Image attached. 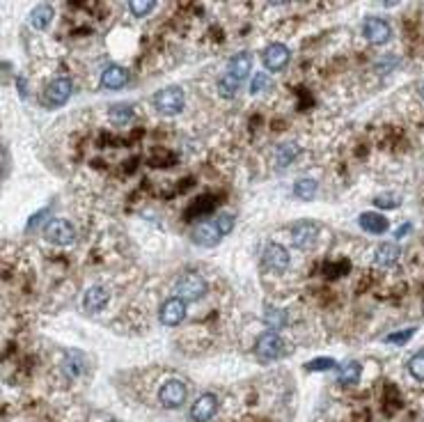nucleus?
I'll use <instances>...</instances> for the list:
<instances>
[{"mask_svg":"<svg viewBox=\"0 0 424 422\" xmlns=\"http://www.w3.org/2000/svg\"><path fill=\"white\" fill-rule=\"evenodd\" d=\"M184 102H186V97L179 85H168V88H163L154 95L156 111L163 113V115H177V113H182Z\"/></svg>","mask_w":424,"mask_h":422,"instance_id":"nucleus-1","label":"nucleus"},{"mask_svg":"<svg viewBox=\"0 0 424 422\" xmlns=\"http://www.w3.org/2000/svg\"><path fill=\"white\" fill-rule=\"evenodd\" d=\"M175 291H177V296L184 298L186 303H193V301H200V298L206 294V282H204L202 276L195 274V271H189V274H184L177 280Z\"/></svg>","mask_w":424,"mask_h":422,"instance_id":"nucleus-2","label":"nucleus"},{"mask_svg":"<svg viewBox=\"0 0 424 422\" xmlns=\"http://www.w3.org/2000/svg\"><path fill=\"white\" fill-rule=\"evenodd\" d=\"M255 349H257V356H260L262 361H276V358H282V356L287 354L285 340L273 331L262 333L260 338H257Z\"/></svg>","mask_w":424,"mask_h":422,"instance_id":"nucleus-3","label":"nucleus"},{"mask_svg":"<svg viewBox=\"0 0 424 422\" xmlns=\"http://www.w3.org/2000/svg\"><path fill=\"white\" fill-rule=\"evenodd\" d=\"M186 397H189V388L179 378H168L159 390V402L165 409H179L186 402Z\"/></svg>","mask_w":424,"mask_h":422,"instance_id":"nucleus-4","label":"nucleus"},{"mask_svg":"<svg viewBox=\"0 0 424 422\" xmlns=\"http://www.w3.org/2000/svg\"><path fill=\"white\" fill-rule=\"evenodd\" d=\"M44 237L55 246H71L76 241V227L67 218H53L44 227Z\"/></svg>","mask_w":424,"mask_h":422,"instance_id":"nucleus-5","label":"nucleus"},{"mask_svg":"<svg viewBox=\"0 0 424 422\" xmlns=\"http://www.w3.org/2000/svg\"><path fill=\"white\" fill-rule=\"evenodd\" d=\"M159 319L163 326H179L186 319V301L179 296H170L168 301H163L161 305Z\"/></svg>","mask_w":424,"mask_h":422,"instance_id":"nucleus-6","label":"nucleus"},{"mask_svg":"<svg viewBox=\"0 0 424 422\" xmlns=\"http://www.w3.org/2000/svg\"><path fill=\"white\" fill-rule=\"evenodd\" d=\"M319 237V225L312 223V220H300L298 225H293L291 230V239H293V246L300 248V250H310L314 248Z\"/></svg>","mask_w":424,"mask_h":422,"instance_id":"nucleus-7","label":"nucleus"},{"mask_svg":"<svg viewBox=\"0 0 424 422\" xmlns=\"http://www.w3.org/2000/svg\"><path fill=\"white\" fill-rule=\"evenodd\" d=\"M215 411H218V397L211 392H204L195 399V404L191 406V420L193 422H209Z\"/></svg>","mask_w":424,"mask_h":422,"instance_id":"nucleus-8","label":"nucleus"},{"mask_svg":"<svg viewBox=\"0 0 424 422\" xmlns=\"http://www.w3.org/2000/svg\"><path fill=\"white\" fill-rule=\"evenodd\" d=\"M363 35L367 37V41H372V44H385V41L390 39V35H392V28L385 19L369 17L363 26Z\"/></svg>","mask_w":424,"mask_h":422,"instance_id":"nucleus-9","label":"nucleus"},{"mask_svg":"<svg viewBox=\"0 0 424 422\" xmlns=\"http://www.w3.org/2000/svg\"><path fill=\"white\" fill-rule=\"evenodd\" d=\"M71 92H74V88H71V81L69 78H53L51 83L46 85L44 90V97H46V104L48 106H62L69 102Z\"/></svg>","mask_w":424,"mask_h":422,"instance_id":"nucleus-10","label":"nucleus"},{"mask_svg":"<svg viewBox=\"0 0 424 422\" xmlns=\"http://www.w3.org/2000/svg\"><path fill=\"white\" fill-rule=\"evenodd\" d=\"M291 257H289V250L285 246H280V243H269L264 250V264L273 271H285L289 267Z\"/></svg>","mask_w":424,"mask_h":422,"instance_id":"nucleus-11","label":"nucleus"},{"mask_svg":"<svg viewBox=\"0 0 424 422\" xmlns=\"http://www.w3.org/2000/svg\"><path fill=\"white\" fill-rule=\"evenodd\" d=\"M289 58H291L289 48H287L285 44H280V41L271 44V46L264 51V64H266V69H271V71L285 69L287 62H289Z\"/></svg>","mask_w":424,"mask_h":422,"instance_id":"nucleus-12","label":"nucleus"},{"mask_svg":"<svg viewBox=\"0 0 424 422\" xmlns=\"http://www.w3.org/2000/svg\"><path fill=\"white\" fill-rule=\"evenodd\" d=\"M110 301V294H108V289L102 287V285H95V287H90L85 291L83 296V307L88 312H102L104 307Z\"/></svg>","mask_w":424,"mask_h":422,"instance_id":"nucleus-13","label":"nucleus"},{"mask_svg":"<svg viewBox=\"0 0 424 422\" xmlns=\"http://www.w3.org/2000/svg\"><path fill=\"white\" fill-rule=\"evenodd\" d=\"M128 83V71L119 64H108L102 74V85L108 90H122Z\"/></svg>","mask_w":424,"mask_h":422,"instance_id":"nucleus-14","label":"nucleus"},{"mask_svg":"<svg viewBox=\"0 0 424 422\" xmlns=\"http://www.w3.org/2000/svg\"><path fill=\"white\" fill-rule=\"evenodd\" d=\"M397 260H399V246H397V243H392V241L380 243V246L374 250V264L380 267V269L392 267Z\"/></svg>","mask_w":424,"mask_h":422,"instance_id":"nucleus-15","label":"nucleus"},{"mask_svg":"<svg viewBox=\"0 0 424 422\" xmlns=\"http://www.w3.org/2000/svg\"><path fill=\"white\" fill-rule=\"evenodd\" d=\"M358 223H360L363 230L369 232V234H383V232H387V227H390V220H387L385 216H380V213H374V211L360 213Z\"/></svg>","mask_w":424,"mask_h":422,"instance_id":"nucleus-16","label":"nucleus"},{"mask_svg":"<svg viewBox=\"0 0 424 422\" xmlns=\"http://www.w3.org/2000/svg\"><path fill=\"white\" fill-rule=\"evenodd\" d=\"M191 237L195 243H200V246H215L220 239V232L215 230V225L213 223H197L195 227H193V232H191Z\"/></svg>","mask_w":424,"mask_h":422,"instance_id":"nucleus-17","label":"nucleus"},{"mask_svg":"<svg viewBox=\"0 0 424 422\" xmlns=\"http://www.w3.org/2000/svg\"><path fill=\"white\" fill-rule=\"evenodd\" d=\"M250 69H253V55H250L248 51L236 53L234 58L229 60V64H227V71L232 76L239 78V81H243V78L250 74Z\"/></svg>","mask_w":424,"mask_h":422,"instance_id":"nucleus-18","label":"nucleus"},{"mask_svg":"<svg viewBox=\"0 0 424 422\" xmlns=\"http://www.w3.org/2000/svg\"><path fill=\"white\" fill-rule=\"evenodd\" d=\"M363 376V365L358 361H349L344 367H340V374H337V381L342 385H356Z\"/></svg>","mask_w":424,"mask_h":422,"instance_id":"nucleus-19","label":"nucleus"},{"mask_svg":"<svg viewBox=\"0 0 424 422\" xmlns=\"http://www.w3.org/2000/svg\"><path fill=\"white\" fill-rule=\"evenodd\" d=\"M53 21V7L51 5H37L30 12V26L37 28V30H44L48 23Z\"/></svg>","mask_w":424,"mask_h":422,"instance_id":"nucleus-20","label":"nucleus"},{"mask_svg":"<svg viewBox=\"0 0 424 422\" xmlns=\"http://www.w3.org/2000/svg\"><path fill=\"white\" fill-rule=\"evenodd\" d=\"M300 154V149L296 142H285V145H280L278 147V152H276V163L280 168H289L291 166V161H296V156Z\"/></svg>","mask_w":424,"mask_h":422,"instance_id":"nucleus-21","label":"nucleus"},{"mask_svg":"<svg viewBox=\"0 0 424 422\" xmlns=\"http://www.w3.org/2000/svg\"><path fill=\"white\" fill-rule=\"evenodd\" d=\"M264 324L271 328L273 333L276 331H282L285 324H287V314L282 310H276V307L266 305V312H264Z\"/></svg>","mask_w":424,"mask_h":422,"instance_id":"nucleus-22","label":"nucleus"},{"mask_svg":"<svg viewBox=\"0 0 424 422\" xmlns=\"http://www.w3.org/2000/svg\"><path fill=\"white\" fill-rule=\"evenodd\" d=\"M239 88H241V81L229 74V71L222 74V78L218 81V92H220V97H225V99H232L236 92H239Z\"/></svg>","mask_w":424,"mask_h":422,"instance_id":"nucleus-23","label":"nucleus"},{"mask_svg":"<svg viewBox=\"0 0 424 422\" xmlns=\"http://www.w3.org/2000/svg\"><path fill=\"white\" fill-rule=\"evenodd\" d=\"M317 191H319V184L314 180H298L296 184H293V193H296V198L305 200V202L317 195Z\"/></svg>","mask_w":424,"mask_h":422,"instance_id":"nucleus-24","label":"nucleus"},{"mask_svg":"<svg viewBox=\"0 0 424 422\" xmlns=\"http://www.w3.org/2000/svg\"><path fill=\"white\" fill-rule=\"evenodd\" d=\"M133 117V108L126 104H115L110 106V119L115 124H126V122H131Z\"/></svg>","mask_w":424,"mask_h":422,"instance_id":"nucleus-25","label":"nucleus"},{"mask_svg":"<svg viewBox=\"0 0 424 422\" xmlns=\"http://www.w3.org/2000/svg\"><path fill=\"white\" fill-rule=\"evenodd\" d=\"M408 372H411L413 378L424 381V349L415 354V356H411V361H408Z\"/></svg>","mask_w":424,"mask_h":422,"instance_id":"nucleus-26","label":"nucleus"},{"mask_svg":"<svg viewBox=\"0 0 424 422\" xmlns=\"http://www.w3.org/2000/svg\"><path fill=\"white\" fill-rule=\"evenodd\" d=\"M213 225H215V230L220 232V237H225V234H229L234 230V216H232V213H218Z\"/></svg>","mask_w":424,"mask_h":422,"instance_id":"nucleus-27","label":"nucleus"},{"mask_svg":"<svg viewBox=\"0 0 424 422\" xmlns=\"http://www.w3.org/2000/svg\"><path fill=\"white\" fill-rule=\"evenodd\" d=\"M415 335V328H406V331H397V333H390V335H385L383 342H387V345H406L408 340H411Z\"/></svg>","mask_w":424,"mask_h":422,"instance_id":"nucleus-28","label":"nucleus"},{"mask_svg":"<svg viewBox=\"0 0 424 422\" xmlns=\"http://www.w3.org/2000/svg\"><path fill=\"white\" fill-rule=\"evenodd\" d=\"M128 10H131L133 17L142 19L145 14H149L154 10V3H152V0H142V3H140V0H131V3H128Z\"/></svg>","mask_w":424,"mask_h":422,"instance_id":"nucleus-29","label":"nucleus"},{"mask_svg":"<svg viewBox=\"0 0 424 422\" xmlns=\"http://www.w3.org/2000/svg\"><path fill=\"white\" fill-rule=\"evenodd\" d=\"M305 367L310 372H326V370L337 367V361H333V358H314V361L307 363Z\"/></svg>","mask_w":424,"mask_h":422,"instance_id":"nucleus-30","label":"nucleus"},{"mask_svg":"<svg viewBox=\"0 0 424 422\" xmlns=\"http://www.w3.org/2000/svg\"><path fill=\"white\" fill-rule=\"evenodd\" d=\"M269 85H271V78L269 76H266V74H257L253 78V83H250V92H253V95H260V92L269 90Z\"/></svg>","mask_w":424,"mask_h":422,"instance_id":"nucleus-31","label":"nucleus"},{"mask_svg":"<svg viewBox=\"0 0 424 422\" xmlns=\"http://www.w3.org/2000/svg\"><path fill=\"white\" fill-rule=\"evenodd\" d=\"M374 204H376V207H383V209H385V207H390V209H394V207H399V198H387V195H378L376 200H374Z\"/></svg>","mask_w":424,"mask_h":422,"instance_id":"nucleus-32","label":"nucleus"},{"mask_svg":"<svg viewBox=\"0 0 424 422\" xmlns=\"http://www.w3.org/2000/svg\"><path fill=\"white\" fill-rule=\"evenodd\" d=\"M408 230H411V225H408V223H406V225H401V227H399V230H397V232H394V237H397V239H399V237H404V234H406Z\"/></svg>","mask_w":424,"mask_h":422,"instance_id":"nucleus-33","label":"nucleus"}]
</instances>
